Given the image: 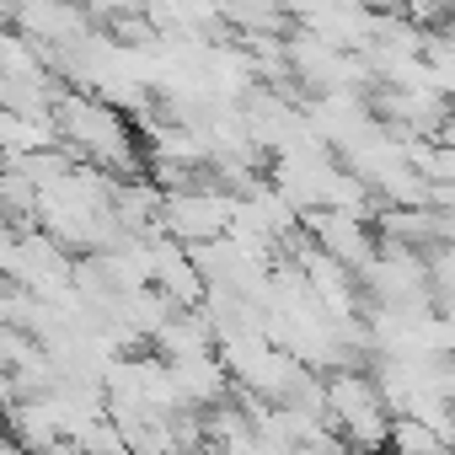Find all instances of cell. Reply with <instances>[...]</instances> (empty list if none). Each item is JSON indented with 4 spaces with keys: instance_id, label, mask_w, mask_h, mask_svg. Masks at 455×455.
Masks as SVG:
<instances>
[{
    "instance_id": "6da1fadb",
    "label": "cell",
    "mask_w": 455,
    "mask_h": 455,
    "mask_svg": "<svg viewBox=\"0 0 455 455\" xmlns=\"http://www.w3.org/2000/svg\"><path fill=\"white\" fill-rule=\"evenodd\" d=\"M327 418L359 450H386L391 444V423H396V412L386 407L380 380L359 375V370H332L327 375Z\"/></svg>"
},
{
    "instance_id": "7a4b0ae2",
    "label": "cell",
    "mask_w": 455,
    "mask_h": 455,
    "mask_svg": "<svg viewBox=\"0 0 455 455\" xmlns=\"http://www.w3.org/2000/svg\"><path fill=\"white\" fill-rule=\"evenodd\" d=\"M306 220V236L322 247V252H332V258H343V263H354L359 274L375 263V236H370V214H354V209H306L300 214Z\"/></svg>"
},
{
    "instance_id": "3957f363",
    "label": "cell",
    "mask_w": 455,
    "mask_h": 455,
    "mask_svg": "<svg viewBox=\"0 0 455 455\" xmlns=\"http://www.w3.org/2000/svg\"><path fill=\"white\" fill-rule=\"evenodd\" d=\"M434 140H439V145H450V150H455V108H450V113H444V124H439V129H434Z\"/></svg>"
}]
</instances>
